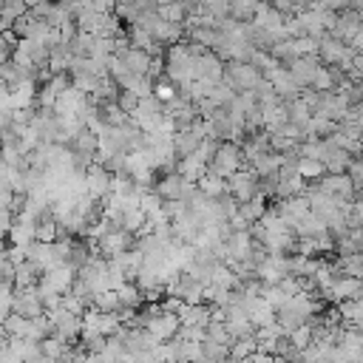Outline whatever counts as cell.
Instances as JSON below:
<instances>
[{
    "label": "cell",
    "mask_w": 363,
    "mask_h": 363,
    "mask_svg": "<svg viewBox=\"0 0 363 363\" xmlns=\"http://www.w3.org/2000/svg\"><path fill=\"white\" fill-rule=\"evenodd\" d=\"M346 173H349V179L355 182V187H363V162H357V159H355V162L349 165V171H346Z\"/></svg>",
    "instance_id": "obj_33"
},
{
    "label": "cell",
    "mask_w": 363,
    "mask_h": 363,
    "mask_svg": "<svg viewBox=\"0 0 363 363\" xmlns=\"http://www.w3.org/2000/svg\"><path fill=\"white\" fill-rule=\"evenodd\" d=\"M117 293H119V307H122V310H133V312H136V310L145 304V293L139 289V284H136V281L122 284V286L117 289Z\"/></svg>",
    "instance_id": "obj_15"
},
{
    "label": "cell",
    "mask_w": 363,
    "mask_h": 363,
    "mask_svg": "<svg viewBox=\"0 0 363 363\" xmlns=\"http://www.w3.org/2000/svg\"><path fill=\"white\" fill-rule=\"evenodd\" d=\"M272 363H286V360L284 357H272Z\"/></svg>",
    "instance_id": "obj_37"
},
{
    "label": "cell",
    "mask_w": 363,
    "mask_h": 363,
    "mask_svg": "<svg viewBox=\"0 0 363 363\" xmlns=\"http://www.w3.org/2000/svg\"><path fill=\"white\" fill-rule=\"evenodd\" d=\"M286 363H304V360H286Z\"/></svg>",
    "instance_id": "obj_41"
},
{
    "label": "cell",
    "mask_w": 363,
    "mask_h": 363,
    "mask_svg": "<svg viewBox=\"0 0 363 363\" xmlns=\"http://www.w3.org/2000/svg\"><path fill=\"white\" fill-rule=\"evenodd\" d=\"M236 94L242 91H253L258 83H261V71L253 65V62H239V60H230V65L225 68V80Z\"/></svg>",
    "instance_id": "obj_2"
},
{
    "label": "cell",
    "mask_w": 363,
    "mask_h": 363,
    "mask_svg": "<svg viewBox=\"0 0 363 363\" xmlns=\"http://www.w3.org/2000/svg\"><path fill=\"white\" fill-rule=\"evenodd\" d=\"M4 326L9 329V335H12V338H26V341H32V318H26V315L12 312V315L6 318V324H4Z\"/></svg>",
    "instance_id": "obj_18"
},
{
    "label": "cell",
    "mask_w": 363,
    "mask_h": 363,
    "mask_svg": "<svg viewBox=\"0 0 363 363\" xmlns=\"http://www.w3.org/2000/svg\"><path fill=\"white\" fill-rule=\"evenodd\" d=\"M15 312V293L12 286H0V324H6V318Z\"/></svg>",
    "instance_id": "obj_28"
},
{
    "label": "cell",
    "mask_w": 363,
    "mask_h": 363,
    "mask_svg": "<svg viewBox=\"0 0 363 363\" xmlns=\"http://www.w3.org/2000/svg\"><path fill=\"white\" fill-rule=\"evenodd\" d=\"M210 318H213V310L204 304H182L179 310V321L185 326H207Z\"/></svg>",
    "instance_id": "obj_13"
},
{
    "label": "cell",
    "mask_w": 363,
    "mask_h": 363,
    "mask_svg": "<svg viewBox=\"0 0 363 363\" xmlns=\"http://www.w3.org/2000/svg\"><path fill=\"white\" fill-rule=\"evenodd\" d=\"M272 357H275V355H267V352H258V349H256V352L247 357V363H272Z\"/></svg>",
    "instance_id": "obj_34"
},
{
    "label": "cell",
    "mask_w": 363,
    "mask_h": 363,
    "mask_svg": "<svg viewBox=\"0 0 363 363\" xmlns=\"http://www.w3.org/2000/svg\"><path fill=\"white\" fill-rule=\"evenodd\" d=\"M289 341H293L298 349H307V346H312V324L307 321V324H301L298 329H293V332H289Z\"/></svg>",
    "instance_id": "obj_29"
},
{
    "label": "cell",
    "mask_w": 363,
    "mask_h": 363,
    "mask_svg": "<svg viewBox=\"0 0 363 363\" xmlns=\"http://www.w3.org/2000/svg\"><path fill=\"white\" fill-rule=\"evenodd\" d=\"M40 346H43V352H46L51 360H62V357L68 355V349H71V346H68L65 341H60L57 335H48L46 341H40Z\"/></svg>",
    "instance_id": "obj_25"
},
{
    "label": "cell",
    "mask_w": 363,
    "mask_h": 363,
    "mask_svg": "<svg viewBox=\"0 0 363 363\" xmlns=\"http://www.w3.org/2000/svg\"><path fill=\"white\" fill-rule=\"evenodd\" d=\"M324 293L335 304H341V301H357V298H363V281L355 278V275H341V278H335L324 289Z\"/></svg>",
    "instance_id": "obj_5"
},
{
    "label": "cell",
    "mask_w": 363,
    "mask_h": 363,
    "mask_svg": "<svg viewBox=\"0 0 363 363\" xmlns=\"http://www.w3.org/2000/svg\"><path fill=\"white\" fill-rule=\"evenodd\" d=\"M227 357H230V346L216 343V341H210V338L202 341V360H199V363H222V360H227Z\"/></svg>",
    "instance_id": "obj_17"
},
{
    "label": "cell",
    "mask_w": 363,
    "mask_h": 363,
    "mask_svg": "<svg viewBox=\"0 0 363 363\" xmlns=\"http://www.w3.org/2000/svg\"><path fill=\"white\" fill-rule=\"evenodd\" d=\"M48 315H51V324H54V335H57L60 341L71 343V341H77V338L83 335V315L71 312V310H65V307H60V310H54V312H48Z\"/></svg>",
    "instance_id": "obj_4"
},
{
    "label": "cell",
    "mask_w": 363,
    "mask_h": 363,
    "mask_svg": "<svg viewBox=\"0 0 363 363\" xmlns=\"http://www.w3.org/2000/svg\"><path fill=\"white\" fill-rule=\"evenodd\" d=\"M26 258H29L32 264H37L43 272L51 270L54 264H60L57 256H54V244H46V242H32V244L26 247Z\"/></svg>",
    "instance_id": "obj_12"
},
{
    "label": "cell",
    "mask_w": 363,
    "mask_h": 363,
    "mask_svg": "<svg viewBox=\"0 0 363 363\" xmlns=\"http://www.w3.org/2000/svg\"><path fill=\"white\" fill-rule=\"evenodd\" d=\"M298 173H301V179H304V182H315V179H321V176L326 173V165H324L321 159H304V157H301V162H298Z\"/></svg>",
    "instance_id": "obj_22"
},
{
    "label": "cell",
    "mask_w": 363,
    "mask_h": 363,
    "mask_svg": "<svg viewBox=\"0 0 363 363\" xmlns=\"http://www.w3.org/2000/svg\"><path fill=\"white\" fill-rule=\"evenodd\" d=\"M94 310L100 312H117L119 310V293L117 289H103V293L94 296Z\"/></svg>",
    "instance_id": "obj_23"
},
{
    "label": "cell",
    "mask_w": 363,
    "mask_h": 363,
    "mask_svg": "<svg viewBox=\"0 0 363 363\" xmlns=\"http://www.w3.org/2000/svg\"><path fill=\"white\" fill-rule=\"evenodd\" d=\"M222 363H247V360H236V357H227V360H222Z\"/></svg>",
    "instance_id": "obj_36"
},
{
    "label": "cell",
    "mask_w": 363,
    "mask_h": 363,
    "mask_svg": "<svg viewBox=\"0 0 363 363\" xmlns=\"http://www.w3.org/2000/svg\"><path fill=\"white\" fill-rule=\"evenodd\" d=\"M171 142H173L176 157H179V159H185V157H193V154L199 151L202 136H199L193 128H185V131H176V133L171 136Z\"/></svg>",
    "instance_id": "obj_11"
},
{
    "label": "cell",
    "mask_w": 363,
    "mask_h": 363,
    "mask_svg": "<svg viewBox=\"0 0 363 363\" xmlns=\"http://www.w3.org/2000/svg\"><path fill=\"white\" fill-rule=\"evenodd\" d=\"M173 338H182V341H187V343H202V341L207 338V329H204V326H185V324H182Z\"/></svg>",
    "instance_id": "obj_30"
},
{
    "label": "cell",
    "mask_w": 363,
    "mask_h": 363,
    "mask_svg": "<svg viewBox=\"0 0 363 363\" xmlns=\"http://www.w3.org/2000/svg\"><path fill=\"white\" fill-rule=\"evenodd\" d=\"M12 210L9 207H0V236H9V230H12Z\"/></svg>",
    "instance_id": "obj_32"
},
{
    "label": "cell",
    "mask_w": 363,
    "mask_h": 363,
    "mask_svg": "<svg viewBox=\"0 0 363 363\" xmlns=\"http://www.w3.org/2000/svg\"><path fill=\"white\" fill-rule=\"evenodd\" d=\"M321 162L326 165V173H346L349 165L355 162L349 151H343L341 145H335L332 139H324V154H321Z\"/></svg>",
    "instance_id": "obj_10"
},
{
    "label": "cell",
    "mask_w": 363,
    "mask_h": 363,
    "mask_svg": "<svg viewBox=\"0 0 363 363\" xmlns=\"http://www.w3.org/2000/svg\"><path fill=\"white\" fill-rule=\"evenodd\" d=\"M360 256H363V239H360Z\"/></svg>",
    "instance_id": "obj_42"
},
{
    "label": "cell",
    "mask_w": 363,
    "mask_h": 363,
    "mask_svg": "<svg viewBox=\"0 0 363 363\" xmlns=\"http://www.w3.org/2000/svg\"><path fill=\"white\" fill-rule=\"evenodd\" d=\"M357 162H363V151H360V154H357Z\"/></svg>",
    "instance_id": "obj_40"
},
{
    "label": "cell",
    "mask_w": 363,
    "mask_h": 363,
    "mask_svg": "<svg viewBox=\"0 0 363 363\" xmlns=\"http://www.w3.org/2000/svg\"><path fill=\"white\" fill-rule=\"evenodd\" d=\"M157 18L165 20V23H182L185 20V4L182 0H176V4H162L157 9Z\"/></svg>",
    "instance_id": "obj_24"
},
{
    "label": "cell",
    "mask_w": 363,
    "mask_h": 363,
    "mask_svg": "<svg viewBox=\"0 0 363 363\" xmlns=\"http://www.w3.org/2000/svg\"><path fill=\"white\" fill-rule=\"evenodd\" d=\"M162 4H176V0H159V6H162Z\"/></svg>",
    "instance_id": "obj_38"
},
{
    "label": "cell",
    "mask_w": 363,
    "mask_h": 363,
    "mask_svg": "<svg viewBox=\"0 0 363 363\" xmlns=\"http://www.w3.org/2000/svg\"><path fill=\"white\" fill-rule=\"evenodd\" d=\"M341 122L329 119V117H312L310 122V136H318V139H329L332 133H338Z\"/></svg>",
    "instance_id": "obj_19"
},
{
    "label": "cell",
    "mask_w": 363,
    "mask_h": 363,
    "mask_svg": "<svg viewBox=\"0 0 363 363\" xmlns=\"http://www.w3.org/2000/svg\"><path fill=\"white\" fill-rule=\"evenodd\" d=\"M256 349H258L256 335H253V338H236V341H233V346H230V357H236V360H247Z\"/></svg>",
    "instance_id": "obj_26"
},
{
    "label": "cell",
    "mask_w": 363,
    "mask_h": 363,
    "mask_svg": "<svg viewBox=\"0 0 363 363\" xmlns=\"http://www.w3.org/2000/svg\"><path fill=\"white\" fill-rule=\"evenodd\" d=\"M204 329H207V338H210V341H216V343H225V346H233V341H236V338L230 335L227 324H225V321H219V318H213V321H210V324H207Z\"/></svg>",
    "instance_id": "obj_20"
},
{
    "label": "cell",
    "mask_w": 363,
    "mask_h": 363,
    "mask_svg": "<svg viewBox=\"0 0 363 363\" xmlns=\"http://www.w3.org/2000/svg\"><path fill=\"white\" fill-rule=\"evenodd\" d=\"M270 207H267V196H256V199H250V202H242L239 204V216L244 222H250V225H256V222H261V216L267 213Z\"/></svg>",
    "instance_id": "obj_16"
},
{
    "label": "cell",
    "mask_w": 363,
    "mask_h": 363,
    "mask_svg": "<svg viewBox=\"0 0 363 363\" xmlns=\"http://www.w3.org/2000/svg\"><path fill=\"white\" fill-rule=\"evenodd\" d=\"M15 312L18 315H26V318H40L46 315V304L37 293V286H29V289H15Z\"/></svg>",
    "instance_id": "obj_8"
},
{
    "label": "cell",
    "mask_w": 363,
    "mask_h": 363,
    "mask_svg": "<svg viewBox=\"0 0 363 363\" xmlns=\"http://www.w3.org/2000/svg\"><path fill=\"white\" fill-rule=\"evenodd\" d=\"M315 185L329 196H341L346 202H355V182L349 179V173H324L321 179H315Z\"/></svg>",
    "instance_id": "obj_9"
},
{
    "label": "cell",
    "mask_w": 363,
    "mask_h": 363,
    "mask_svg": "<svg viewBox=\"0 0 363 363\" xmlns=\"http://www.w3.org/2000/svg\"><path fill=\"white\" fill-rule=\"evenodd\" d=\"M261 176L253 171V168H242V171H236L230 179H227V190L236 196V202L242 204V202H250V199H256L258 193H261Z\"/></svg>",
    "instance_id": "obj_3"
},
{
    "label": "cell",
    "mask_w": 363,
    "mask_h": 363,
    "mask_svg": "<svg viewBox=\"0 0 363 363\" xmlns=\"http://www.w3.org/2000/svg\"><path fill=\"white\" fill-rule=\"evenodd\" d=\"M15 270H18L15 261L0 256V286H15Z\"/></svg>",
    "instance_id": "obj_31"
},
{
    "label": "cell",
    "mask_w": 363,
    "mask_h": 363,
    "mask_svg": "<svg viewBox=\"0 0 363 363\" xmlns=\"http://www.w3.org/2000/svg\"><path fill=\"white\" fill-rule=\"evenodd\" d=\"M310 88H312V91H335V88H338V83H335V68H332V65H321Z\"/></svg>",
    "instance_id": "obj_21"
},
{
    "label": "cell",
    "mask_w": 363,
    "mask_h": 363,
    "mask_svg": "<svg viewBox=\"0 0 363 363\" xmlns=\"http://www.w3.org/2000/svg\"><path fill=\"white\" fill-rule=\"evenodd\" d=\"M139 103H142V97H139L136 91H131V88H119V94H117V105H119L128 117H133V114H136Z\"/></svg>",
    "instance_id": "obj_27"
},
{
    "label": "cell",
    "mask_w": 363,
    "mask_h": 363,
    "mask_svg": "<svg viewBox=\"0 0 363 363\" xmlns=\"http://www.w3.org/2000/svg\"><path fill=\"white\" fill-rule=\"evenodd\" d=\"M86 363H111L103 352H88V357H86Z\"/></svg>",
    "instance_id": "obj_35"
},
{
    "label": "cell",
    "mask_w": 363,
    "mask_h": 363,
    "mask_svg": "<svg viewBox=\"0 0 363 363\" xmlns=\"http://www.w3.org/2000/svg\"><path fill=\"white\" fill-rule=\"evenodd\" d=\"M57 363H71V360H68V357H62V360H57Z\"/></svg>",
    "instance_id": "obj_39"
},
{
    "label": "cell",
    "mask_w": 363,
    "mask_h": 363,
    "mask_svg": "<svg viewBox=\"0 0 363 363\" xmlns=\"http://www.w3.org/2000/svg\"><path fill=\"white\" fill-rule=\"evenodd\" d=\"M293 230H296V236H298V239H318V236H324L329 227H326V222L321 219V216L310 213V216H304V219H301Z\"/></svg>",
    "instance_id": "obj_14"
},
{
    "label": "cell",
    "mask_w": 363,
    "mask_h": 363,
    "mask_svg": "<svg viewBox=\"0 0 363 363\" xmlns=\"http://www.w3.org/2000/svg\"><path fill=\"white\" fill-rule=\"evenodd\" d=\"M270 83H272V88H275V94L286 103V100H298L301 97V86L296 83V77L289 74V68L286 65H278V68H272L270 74H264Z\"/></svg>",
    "instance_id": "obj_6"
},
{
    "label": "cell",
    "mask_w": 363,
    "mask_h": 363,
    "mask_svg": "<svg viewBox=\"0 0 363 363\" xmlns=\"http://www.w3.org/2000/svg\"><path fill=\"white\" fill-rule=\"evenodd\" d=\"M321 65H324V62H321L318 54H301V57H296L293 62H286L289 74L296 77V83H298L301 88H304V86H312V80H315V74H318Z\"/></svg>",
    "instance_id": "obj_7"
},
{
    "label": "cell",
    "mask_w": 363,
    "mask_h": 363,
    "mask_svg": "<svg viewBox=\"0 0 363 363\" xmlns=\"http://www.w3.org/2000/svg\"><path fill=\"white\" fill-rule=\"evenodd\" d=\"M244 168V148L239 142L227 139L219 145V151H216V157L210 159L207 165V173H216V176H222V179H230L236 171Z\"/></svg>",
    "instance_id": "obj_1"
}]
</instances>
